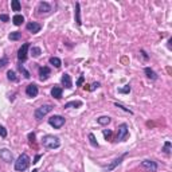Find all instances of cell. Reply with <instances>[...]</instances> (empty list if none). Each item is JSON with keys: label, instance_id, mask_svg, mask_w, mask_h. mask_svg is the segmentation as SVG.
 <instances>
[{"label": "cell", "instance_id": "cell-1", "mask_svg": "<svg viewBox=\"0 0 172 172\" xmlns=\"http://www.w3.org/2000/svg\"><path fill=\"white\" fill-rule=\"evenodd\" d=\"M42 144L46 148H48V149H57L61 145V141H59L58 137L51 136V134H46V136L42 137Z\"/></svg>", "mask_w": 172, "mask_h": 172}, {"label": "cell", "instance_id": "cell-2", "mask_svg": "<svg viewBox=\"0 0 172 172\" xmlns=\"http://www.w3.org/2000/svg\"><path fill=\"white\" fill-rule=\"evenodd\" d=\"M30 163H31V160H30L28 155H26V153H23V155H20L19 157H18V160L15 161V169L16 171H26V169L30 167Z\"/></svg>", "mask_w": 172, "mask_h": 172}, {"label": "cell", "instance_id": "cell-3", "mask_svg": "<svg viewBox=\"0 0 172 172\" xmlns=\"http://www.w3.org/2000/svg\"><path fill=\"white\" fill-rule=\"evenodd\" d=\"M54 109V106L50 105V104H47V105H42L41 108H38L35 110V113H34V116H35L36 120H42V118L45 117L46 114H48L51 110Z\"/></svg>", "mask_w": 172, "mask_h": 172}, {"label": "cell", "instance_id": "cell-4", "mask_svg": "<svg viewBox=\"0 0 172 172\" xmlns=\"http://www.w3.org/2000/svg\"><path fill=\"white\" fill-rule=\"evenodd\" d=\"M140 168L145 172H156L157 171V164L153 160H144L140 164Z\"/></svg>", "mask_w": 172, "mask_h": 172}, {"label": "cell", "instance_id": "cell-5", "mask_svg": "<svg viewBox=\"0 0 172 172\" xmlns=\"http://www.w3.org/2000/svg\"><path fill=\"white\" fill-rule=\"evenodd\" d=\"M48 124L53 128H55V129H59V128H62L65 125V118L62 116H51L48 118Z\"/></svg>", "mask_w": 172, "mask_h": 172}, {"label": "cell", "instance_id": "cell-6", "mask_svg": "<svg viewBox=\"0 0 172 172\" xmlns=\"http://www.w3.org/2000/svg\"><path fill=\"white\" fill-rule=\"evenodd\" d=\"M129 134V129H128V125L127 124H121L118 127L117 129V140L118 141H124L125 139L128 137Z\"/></svg>", "mask_w": 172, "mask_h": 172}, {"label": "cell", "instance_id": "cell-7", "mask_svg": "<svg viewBox=\"0 0 172 172\" xmlns=\"http://www.w3.org/2000/svg\"><path fill=\"white\" fill-rule=\"evenodd\" d=\"M28 48H30V43H24V45H22V47L19 48V51H18V59H19L20 63H23V62L27 59Z\"/></svg>", "mask_w": 172, "mask_h": 172}, {"label": "cell", "instance_id": "cell-8", "mask_svg": "<svg viewBox=\"0 0 172 172\" xmlns=\"http://www.w3.org/2000/svg\"><path fill=\"white\" fill-rule=\"evenodd\" d=\"M0 159L3 160L6 163H11L14 159L12 153H11L10 149H7V148H3V149H0Z\"/></svg>", "mask_w": 172, "mask_h": 172}, {"label": "cell", "instance_id": "cell-9", "mask_svg": "<svg viewBox=\"0 0 172 172\" xmlns=\"http://www.w3.org/2000/svg\"><path fill=\"white\" fill-rule=\"evenodd\" d=\"M38 93H39V89L35 83H31V85H28L26 87V94L28 97H32V98H34V97L38 96Z\"/></svg>", "mask_w": 172, "mask_h": 172}, {"label": "cell", "instance_id": "cell-10", "mask_svg": "<svg viewBox=\"0 0 172 172\" xmlns=\"http://www.w3.org/2000/svg\"><path fill=\"white\" fill-rule=\"evenodd\" d=\"M50 74H51L50 67H47V66L39 67V80L41 81H46L50 77Z\"/></svg>", "mask_w": 172, "mask_h": 172}, {"label": "cell", "instance_id": "cell-11", "mask_svg": "<svg viewBox=\"0 0 172 172\" xmlns=\"http://www.w3.org/2000/svg\"><path fill=\"white\" fill-rule=\"evenodd\" d=\"M125 156H127V153H124L122 156H120V157H117V159H114V160H113V163H110V164H109L108 167H105V171H106V172H110V171H113V169H114L116 167H117V166H120V164H121L122 159H124Z\"/></svg>", "mask_w": 172, "mask_h": 172}, {"label": "cell", "instance_id": "cell-12", "mask_svg": "<svg viewBox=\"0 0 172 172\" xmlns=\"http://www.w3.org/2000/svg\"><path fill=\"white\" fill-rule=\"evenodd\" d=\"M26 28L30 32H32V34H36V32L41 31L42 26L39 24V23H35V22H30L27 23V26H26Z\"/></svg>", "mask_w": 172, "mask_h": 172}, {"label": "cell", "instance_id": "cell-13", "mask_svg": "<svg viewBox=\"0 0 172 172\" xmlns=\"http://www.w3.org/2000/svg\"><path fill=\"white\" fill-rule=\"evenodd\" d=\"M62 85L66 87V89H71L73 87V82H71V77L69 74H63L62 75V80H61Z\"/></svg>", "mask_w": 172, "mask_h": 172}, {"label": "cell", "instance_id": "cell-14", "mask_svg": "<svg viewBox=\"0 0 172 172\" xmlns=\"http://www.w3.org/2000/svg\"><path fill=\"white\" fill-rule=\"evenodd\" d=\"M38 11L41 14H48L51 11V6L48 3H46V1H41L38 6Z\"/></svg>", "mask_w": 172, "mask_h": 172}, {"label": "cell", "instance_id": "cell-15", "mask_svg": "<svg viewBox=\"0 0 172 172\" xmlns=\"http://www.w3.org/2000/svg\"><path fill=\"white\" fill-rule=\"evenodd\" d=\"M62 93H63V89L59 87V86H54V87L51 89V96L57 100H59L62 97Z\"/></svg>", "mask_w": 172, "mask_h": 172}, {"label": "cell", "instance_id": "cell-16", "mask_svg": "<svg viewBox=\"0 0 172 172\" xmlns=\"http://www.w3.org/2000/svg\"><path fill=\"white\" fill-rule=\"evenodd\" d=\"M144 73H145V75H147L149 80H153V81L157 80V74L155 73L151 67H145V69H144Z\"/></svg>", "mask_w": 172, "mask_h": 172}, {"label": "cell", "instance_id": "cell-17", "mask_svg": "<svg viewBox=\"0 0 172 172\" xmlns=\"http://www.w3.org/2000/svg\"><path fill=\"white\" fill-rule=\"evenodd\" d=\"M75 22L78 26L82 24V22H81V6H80V3H75Z\"/></svg>", "mask_w": 172, "mask_h": 172}, {"label": "cell", "instance_id": "cell-18", "mask_svg": "<svg viewBox=\"0 0 172 172\" xmlns=\"http://www.w3.org/2000/svg\"><path fill=\"white\" fill-rule=\"evenodd\" d=\"M80 106H82V101H70L67 102V104H65V108L69 109V108H80Z\"/></svg>", "mask_w": 172, "mask_h": 172}, {"label": "cell", "instance_id": "cell-19", "mask_svg": "<svg viewBox=\"0 0 172 172\" xmlns=\"http://www.w3.org/2000/svg\"><path fill=\"white\" fill-rule=\"evenodd\" d=\"M50 63L53 65V66H55L57 69H59V67L62 66V61L58 57H51L50 58Z\"/></svg>", "mask_w": 172, "mask_h": 172}, {"label": "cell", "instance_id": "cell-20", "mask_svg": "<svg viewBox=\"0 0 172 172\" xmlns=\"http://www.w3.org/2000/svg\"><path fill=\"white\" fill-rule=\"evenodd\" d=\"M97 122H98L100 125H108L109 122H110V117H109V116H101V117L97 118Z\"/></svg>", "mask_w": 172, "mask_h": 172}, {"label": "cell", "instance_id": "cell-21", "mask_svg": "<svg viewBox=\"0 0 172 172\" xmlns=\"http://www.w3.org/2000/svg\"><path fill=\"white\" fill-rule=\"evenodd\" d=\"M12 22L15 26H20L23 22H24V18H23V15H15L12 18Z\"/></svg>", "mask_w": 172, "mask_h": 172}, {"label": "cell", "instance_id": "cell-22", "mask_svg": "<svg viewBox=\"0 0 172 172\" xmlns=\"http://www.w3.org/2000/svg\"><path fill=\"white\" fill-rule=\"evenodd\" d=\"M7 77H8V80L12 81V82H18V81H19L18 75H16L15 71H12V70H8V71H7Z\"/></svg>", "mask_w": 172, "mask_h": 172}, {"label": "cell", "instance_id": "cell-23", "mask_svg": "<svg viewBox=\"0 0 172 172\" xmlns=\"http://www.w3.org/2000/svg\"><path fill=\"white\" fill-rule=\"evenodd\" d=\"M20 36H22V32L14 31V32H11L10 35H8V38H10V41H19Z\"/></svg>", "mask_w": 172, "mask_h": 172}, {"label": "cell", "instance_id": "cell-24", "mask_svg": "<svg viewBox=\"0 0 172 172\" xmlns=\"http://www.w3.org/2000/svg\"><path fill=\"white\" fill-rule=\"evenodd\" d=\"M19 70H20V73H22L23 75H24V78H27V80H28L30 77H31V74H30V71H28V70H26V67L23 66L22 63L19 65Z\"/></svg>", "mask_w": 172, "mask_h": 172}, {"label": "cell", "instance_id": "cell-25", "mask_svg": "<svg viewBox=\"0 0 172 172\" xmlns=\"http://www.w3.org/2000/svg\"><path fill=\"white\" fill-rule=\"evenodd\" d=\"M41 54H42V50L39 47H31V55L34 58L41 57Z\"/></svg>", "mask_w": 172, "mask_h": 172}, {"label": "cell", "instance_id": "cell-26", "mask_svg": "<svg viewBox=\"0 0 172 172\" xmlns=\"http://www.w3.org/2000/svg\"><path fill=\"white\" fill-rule=\"evenodd\" d=\"M89 141H90V144H92L94 148H98V143H97L96 136H94L93 133H89Z\"/></svg>", "mask_w": 172, "mask_h": 172}, {"label": "cell", "instance_id": "cell-27", "mask_svg": "<svg viewBox=\"0 0 172 172\" xmlns=\"http://www.w3.org/2000/svg\"><path fill=\"white\" fill-rule=\"evenodd\" d=\"M11 7H12V11H20L19 0H12V1H11Z\"/></svg>", "mask_w": 172, "mask_h": 172}, {"label": "cell", "instance_id": "cell-28", "mask_svg": "<svg viewBox=\"0 0 172 172\" xmlns=\"http://www.w3.org/2000/svg\"><path fill=\"white\" fill-rule=\"evenodd\" d=\"M163 152L167 153V155H169V153H171V141H166V143H164V148H163Z\"/></svg>", "mask_w": 172, "mask_h": 172}, {"label": "cell", "instance_id": "cell-29", "mask_svg": "<svg viewBox=\"0 0 172 172\" xmlns=\"http://www.w3.org/2000/svg\"><path fill=\"white\" fill-rule=\"evenodd\" d=\"M129 92H131V85H125L124 87L118 89V93H122V94H128Z\"/></svg>", "mask_w": 172, "mask_h": 172}, {"label": "cell", "instance_id": "cell-30", "mask_svg": "<svg viewBox=\"0 0 172 172\" xmlns=\"http://www.w3.org/2000/svg\"><path fill=\"white\" fill-rule=\"evenodd\" d=\"M6 65H8V58H7V57H3L1 59H0V69H3Z\"/></svg>", "mask_w": 172, "mask_h": 172}, {"label": "cell", "instance_id": "cell-31", "mask_svg": "<svg viewBox=\"0 0 172 172\" xmlns=\"http://www.w3.org/2000/svg\"><path fill=\"white\" fill-rule=\"evenodd\" d=\"M0 136H1V137H7V129L4 127H1V125H0Z\"/></svg>", "mask_w": 172, "mask_h": 172}, {"label": "cell", "instance_id": "cell-32", "mask_svg": "<svg viewBox=\"0 0 172 172\" xmlns=\"http://www.w3.org/2000/svg\"><path fill=\"white\" fill-rule=\"evenodd\" d=\"M0 20H1V22H8V20H10V16L6 15V14H1V15H0Z\"/></svg>", "mask_w": 172, "mask_h": 172}, {"label": "cell", "instance_id": "cell-33", "mask_svg": "<svg viewBox=\"0 0 172 172\" xmlns=\"http://www.w3.org/2000/svg\"><path fill=\"white\" fill-rule=\"evenodd\" d=\"M104 136H105L106 139H109V137L112 136V131H110V129H104Z\"/></svg>", "mask_w": 172, "mask_h": 172}, {"label": "cell", "instance_id": "cell-34", "mask_svg": "<svg viewBox=\"0 0 172 172\" xmlns=\"http://www.w3.org/2000/svg\"><path fill=\"white\" fill-rule=\"evenodd\" d=\"M83 81H85V77H83V75H81L80 78H78V81H77V86H82Z\"/></svg>", "mask_w": 172, "mask_h": 172}, {"label": "cell", "instance_id": "cell-35", "mask_svg": "<svg viewBox=\"0 0 172 172\" xmlns=\"http://www.w3.org/2000/svg\"><path fill=\"white\" fill-rule=\"evenodd\" d=\"M97 87H100V83H98V82H94V83H93V85L89 87V90H90V92H93V90H96Z\"/></svg>", "mask_w": 172, "mask_h": 172}, {"label": "cell", "instance_id": "cell-36", "mask_svg": "<svg viewBox=\"0 0 172 172\" xmlns=\"http://www.w3.org/2000/svg\"><path fill=\"white\" fill-rule=\"evenodd\" d=\"M116 106H117V108H121V109H122V110H125V112H128V113H131V114H132V113H133V112H132V110H129V109H127V108H124V106H122V105H120V104H116Z\"/></svg>", "mask_w": 172, "mask_h": 172}, {"label": "cell", "instance_id": "cell-37", "mask_svg": "<svg viewBox=\"0 0 172 172\" xmlns=\"http://www.w3.org/2000/svg\"><path fill=\"white\" fill-rule=\"evenodd\" d=\"M28 139H30V141H34V139H35V133H30Z\"/></svg>", "mask_w": 172, "mask_h": 172}, {"label": "cell", "instance_id": "cell-38", "mask_svg": "<svg viewBox=\"0 0 172 172\" xmlns=\"http://www.w3.org/2000/svg\"><path fill=\"white\" fill-rule=\"evenodd\" d=\"M39 159H41V155H38V156L35 157V160H34V161H32V163H38V160H39Z\"/></svg>", "mask_w": 172, "mask_h": 172}]
</instances>
